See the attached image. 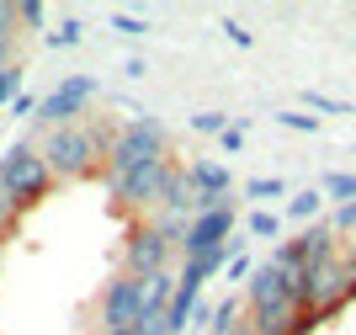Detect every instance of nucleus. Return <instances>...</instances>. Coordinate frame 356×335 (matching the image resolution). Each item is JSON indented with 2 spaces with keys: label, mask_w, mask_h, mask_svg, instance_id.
Segmentation results:
<instances>
[{
  "label": "nucleus",
  "mask_w": 356,
  "mask_h": 335,
  "mask_svg": "<svg viewBox=\"0 0 356 335\" xmlns=\"http://www.w3.org/2000/svg\"><path fill=\"white\" fill-rule=\"evenodd\" d=\"M118 139V123H74V128H48L38 155L48 160L54 181H90L106 171V149Z\"/></svg>",
  "instance_id": "obj_1"
},
{
  "label": "nucleus",
  "mask_w": 356,
  "mask_h": 335,
  "mask_svg": "<svg viewBox=\"0 0 356 335\" xmlns=\"http://www.w3.org/2000/svg\"><path fill=\"white\" fill-rule=\"evenodd\" d=\"M0 192L11 197L16 213L38 208L48 192H54V171H48V160L38 155V144H32V139H16V144L0 155Z\"/></svg>",
  "instance_id": "obj_2"
},
{
  "label": "nucleus",
  "mask_w": 356,
  "mask_h": 335,
  "mask_svg": "<svg viewBox=\"0 0 356 335\" xmlns=\"http://www.w3.org/2000/svg\"><path fill=\"white\" fill-rule=\"evenodd\" d=\"M165 171H170V160H144V165H134V171H102V187H106L112 208H118L128 224L134 219H154Z\"/></svg>",
  "instance_id": "obj_3"
},
{
  "label": "nucleus",
  "mask_w": 356,
  "mask_h": 335,
  "mask_svg": "<svg viewBox=\"0 0 356 335\" xmlns=\"http://www.w3.org/2000/svg\"><path fill=\"white\" fill-rule=\"evenodd\" d=\"M144 160H170V128L154 112H134L118 123V139L106 149V171H134Z\"/></svg>",
  "instance_id": "obj_4"
},
{
  "label": "nucleus",
  "mask_w": 356,
  "mask_h": 335,
  "mask_svg": "<svg viewBox=\"0 0 356 335\" xmlns=\"http://www.w3.org/2000/svg\"><path fill=\"white\" fill-rule=\"evenodd\" d=\"M170 256H176V245L154 229V219L128 224V234H122V272L128 277H138V282L160 277V272H170Z\"/></svg>",
  "instance_id": "obj_5"
},
{
  "label": "nucleus",
  "mask_w": 356,
  "mask_h": 335,
  "mask_svg": "<svg viewBox=\"0 0 356 335\" xmlns=\"http://www.w3.org/2000/svg\"><path fill=\"white\" fill-rule=\"evenodd\" d=\"M335 256H341V234L330 229V219H325V224H309V229H298L293 240H282L271 261H277L287 277L298 282L303 272H309V266H325V261H335Z\"/></svg>",
  "instance_id": "obj_6"
},
{
  "label": "nucleus",
  "mask_w": 356,
  "mask_h": 335,
  "mask_svg": "<svg viewBox=\"0 0 356 335\" xmlns=\"http://www.w3.org/2000/svg\"><path fill=\"white\" fill-rule=\"evenodd\" d=\"M144 288H149V282L118 272V277L102 288V298H96V330H138V314H144Z\"/></svg>",
  "instance_id": "obj_7"
},
{
  "label": "nucleus",
  "mask_w": 356,
  "mask_h": 335,
  "mask_svg": "<svg viewBox=\"0 0 356 335\" xmlns=\"http://www.w3.org/2000/svg\"><path fill=\"white\" fill-rule=\"evenodd\" d=\"M90 96H96V80H90V75H70V80H59V86L38 102V123H43V128H74V123H86Z\"/></svg>",
  "instance_id": "obj_8"
},
{
  "label": "nucleus",
  "mask_w": 356,
  "mask_h": 335,
  "mask_svg": "<svg viewBox=\"0 0 356 335\" xmlns=\"http://www.w3.org/2000/svg\"><path fill=\"white\" fill-rule=\"evenodd\" d=\"M234 224H239L234 203H223V208H208V213H197V219L186 224V240L176 245V256H181V261H192V256L223 250L229 240H234Z\"/></svg>",
  "instance_id": "obj_9"
},
{
  "label": "nucleus",
  "mask_w": 356,
  "mask_h": 335,
  "mask_svg": "<svg viewBox=\"0 0 356 335\" xmlns=\"http://www.w3.org/2000/svg\"><path fill=\"white\" fill-rule=\"evenodd\" d=\"M271 304H298V282L277 261H261L245 282V309H271Z\"/></svg>",
  "instance_id": "obj_10"
},
{
  "label": "nucleus",
  "mask_w": 356,
  "mask_h": 335,
  "mask_svg": "<svg viewBox=\"0 0 356 335\" xmlns=\"http://www.w3.org/2000/svg\"><path fill=\"white\" fill-rule=\"evenodd\" d=\"M192 213H197V192H192V181H186V165L170 160L160 203H154V219H192Z\"/></svg>",
  "instance_id": "obj_11"
},
{
  "label": "nucleus",
  "mask_w": 356,
  "mask_h": 335,
  "mask_svg": "<svg viewBox=\"0 0 356 335\" xmlns=\"http://www.w3.org/2000/svg\"><path fill=\"white\" fill-rule=\"evenodd\" d=\"M319 208H325V192H319V187H303V192L287 197V219L309 229V224H319Z\"/></svg>",
  "instance_id": "obj_12"
},
{
  "label": "nucleus",
  "mask_w": 356,
  "mask_h": 335,
  "mask_svg": "<svg viewBox=\"0 0 356 335\" xmlns=\"http://www.w3.org/2000/svg\"><path fill=\"white\" fill-rule=\"evenodd\" d=\"M234 330H245V298H218L208 335H234Z\"/></svg>",
  "instance_id": "obj_13"
},
{
  "label": "nucleus",
  "mask_w": 356,
  "mask_h": 335,
  "mask_svg": "<svg viewBox=\"0 0 356 335\" xmlns=\"http://www.w3.org/2000/svg\"><path fill=\"white\" fill-rule=\"evenodd\" d=\"M330 197L335 208H346V203H356V171H330L325 176V187H319Z\"/></svg>",
  "instance_id": "obj_14"
},
{
  "label": "nucleus",
  "mask_w": 356,
  "mask_h": 335,
  "mask_svg": "<svg viewBox=\"0 0 356 335\" xmlns=\"http://www.w3.org/2000/svg\"><path fill=\"white\" fill-rule=\"evenodd\" d=\"M303 107H314L319 117H351L356 107L341 102V96H325V91H303Z\"/></svg>",
  "instance_id": "obj_15"
},
{
  "label": "nucleus",
  "mask_w": 356,
  "mask_h": 335,
  "mask_svg": "<svg viewBox=\"0 0 356 335\" xmlns=\"http://www.w3.org/2000/svg\"><path fill=\"white\" fill-rule=\"evenodd\" d=\"M245 197H255V203L287 197V181H282V176H250V181H245Z\"/></svg>",
  "instance_id": "obj_16"
},
{
  "label": "nucleus",
  "mask_w": 356,
  "mask_h": 335,
  "mask_svg": "<svg viewBox=\"0 0 356 335\" xmlns=\"http://www.w3.org/2000/svg\"><path fill=\"white\" fill-rule=\"evenodd\" d=\"M245 229H250L255 240H277V234H282V219H277V213H266V208H255L250 219H245Z\"/></svg>",
  "instance_id": "obj_17"
},
{
  "label": "nucleus",
  "mask_w": 356,
  "mask_h": 335,
  "mask_svg": "<svg viewBox=\"0 0 356 335\" xmlns=\"http://www.w3.org/2000/svg\"><path fill=\"white\" fill-rule=\"evenodd\" d=\"M112 32H122V38H144V32H154V22H144V16H134V11H112Z\"/></svg>",
  "instance_id": "obj_18"
},
{
  "label": "nucleus",
  "mask_w": 356,
  "mask_h": 335,
  "mask_svg": "<svg viewBox=\"0 0 356 335\" xmlns=\"http://www.w3.org/2000/svg\"><path fill=\"white\" fill-rule=\"evenodd\" d=\"M43 16H48V6H43V0H16V27L38 32V27H43Z\"/></svg>",
  "instance_id": "obj_19"
},
{
  "label": "nucleus",
  "mask_w": 356,
  "mask_h": 335,
  "mask_svg": "<svg viewBox=\"0 0 356 335\" xmlns=\"http://www.w3.org/2000/svg\"><path fill=\"white\" fill-rule=\"evenodd\" d=\"M16 96H22V70L6 64V70H0V107H11Z\"/></svg>",
  "instance_id": "obj_20"
},
{
  "label": "nucleus",
  "mask_w": 356,
  "mask_h": 335,
  "mask_svg": "<svg viewBox=\"0 0 356 335\" xmlns=\"http://www.w3.org/2000/svg\"><path fill=\"white\" fill-rule=\"evenodd\" d=\"M80 38H86V22H80V16H70V22H64V27L48 38V43H54V48H74Z\"/></svg>",
  "instance_id": "obj_21"
},
{
  "label": "nucleus",
  "mask_w": 356,
  "mask_h": 335,
  "mask_svg": "<svg viewBox=\"0 0 356 335\" xmlns=\"http://www.w3.org/2000/svg\"><path fill=\"white\" fill-rule=\"evenodd\" d=\"M277 123L293 128V133H314V128H319V117H314V112H277Z\"/></svg>",
  "instance_id": "obj_22"
},
{
  "label": "nucleus",
  "mask_w": 356,
  "mask_h": 335,
  "mask_svg": "<svg viewBox=\"0 0 356 335\" xmlns=\"http://www.w3.org/2000/svg\"><path fill=\"white\" fill-rule=\"evenodd\" d=\"M16 224H22V213H16V208H11V197L0 192V245H6V240L16 234Z\"/></svg>",
  "instance_id": "obj_23"
},
{
  "label": "nucleus",
  "mask_w": 356,
  "mask_h": 335,
  "mask_svg": "<svg viewBox=\"0 0 356 335\" xmlns=\"http://www.w3.org/2000/svg\"><path fill=\"white\" fill-rule=\"evenodd\" d=\"M192 128L197 133H223L229 128V112H192Z\"/></svg>",
  "instance_id": "obj_24"
},
{
  "label": "nucleus",
  "mask_w": 356,
  "mask_h": 335,
  "mask_svg": "<svg viewBox=\"0 0 356 335\" xmlns=\"http://www.w3.org/2000/svg\"><path fill=\"white\" fill-rule=\"evenodd\" d=\"M245 133H250V123H245V117H239V123H229V128L218 133V144L229 149V155H234V149H245Z\"/></svg>",
  "instance_id": "obj_25"
},
{
  "label": "nucleus",
  "mask_w": 356,
  "mask_h": 335,
  "mask_svg": "<svg viewBox=\"0 0 356 335\" xmlns=\"http://www.w3.org/2000/svg\"><path fill=\"white\" fill-rule=\"evenodd\" d=\"M330 229H335V234H356V203L335 208V213H330Z\"/></svg>",
  "instance_id": "obj_26"
},
{
  "label": "nucleus",
  "mask_w": 356,
  "mask_h": 335,
  "mask_svg": "<svg viewBox=\"0 0 356 335\" xmlns=\"http://www.w3.org/2000/svg\"><path fill=\"white\" fill-rule=\"evenodd\" d=\"M250 272H255V261H250V256H245V250H239L234 261L223 266V277H229V282H250Z\"/></svg>",
  "instance_id": "obj_27"
},
{
  "label": "nucleus",
  "mask_w": 356,
  "mask_h": 335,
  "mask_svg": "<svg viewBox=\"0 0 356 335\" xmlns=\"http://www.w3.org/2000/svg\"><path fill=\"white\" fill-rule=\"evenodd\" d=\"M16 32H22V27H16V0H0V38H11V43H16Z\"/></svg>",
  "instance_id": "obj_28"
},
{
  "label": "nucleus",
  "mask_w": 356,
  "mask_h": 335,
  "mask_svg": "<svg viewBox=\"0 0 356 335\" xmlns=\"http://www.w3.org/2000/svg\"><path fill=\"white\" fill-rule=\"evenodd\" d=\"M38 102H43V96H32V91H22V96L11 102V117H38Z\"/></svg>",
  "instance_id": "obj_29"
},
{
  "label": "nucleus",
  "mask_w": 356,
  "mask_h": 335,
  "mask_svg": "<svg viewBox=\"0 0 356 335\" xmlns=\"http://www.w3.org/2000/svg\"><path fill=\"white\" fill-rule=\"evenodd\" d=\"M223 38H229V43H239V48H250V43H255V38H250V27H239L234 16L223 22Z\"/></svg>",
  "instance_id": "obj_30"
},
{
  "label": "nucleus",
  "mask_w": 356,
  "mask_h": 335,
  "mask_svg": "<svg viewBox=\"0 0 356 335\" xmlns=\"http://www.w3.org/2000/svg\"><path fill=\"white\" fill-rule=\"evenodd\" d=\"M122 75H128V80H144V75H149V64H144V59H122Z\"/></svg>",
  "instance_id": "obj_31"
},
{
  "label": "nucleus",
  "mask_w": 356,
  "mask_h": 335,
  "mask_svg": "<svg viewBox=\"0 0 356 335\" xmlns=\"http://www.w3.org/2000/svg\"><path fill=\"white\" fill-rule=\"evenodd\" d=\"M11 48H16L11 38H0V70H6V64H11Z\"/></svg>",
  "instance_id": "obj_32"
},
{
  "label": "nucleus",
  "mask_w": 356,
  "mask_h": 335,
  "mask_svg": "<svg viewBox=\"0 0 356 335\" xmlns=\"http://www.w3.org/2000/svg\"><path fill=\"white\" fill-rule=\"evenodd\" d=\"M96 335H138V330H96Z\"/></svg>",
  "instance_id": "obj_33"
},
{
  "label": "nucleus",
  "mask_w": 356,
  "mask_h": 335,
  "mask_svg": "<svg viewBox=\"0 0 356 335\" xmlns=\"http://www.w3.org/2000/svg\"><path fill=\"white\" fill-rule=\"evenodd\" d=\"M234 335H250V330H234Z\"/></svg>",
  "instance_id": "obj_34"
}]
</instances>
